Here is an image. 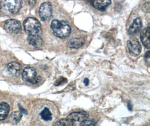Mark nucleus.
Here are the masks:
<instances>
[{"mask_svg":"<svg viewBox=\"0 0 150 126\" xmlns=\"http://www.w3.org/2000/svg\"><path fill=\"white\" fill-rule=\"evenodd\" d=\"M51 28L55 36L62 39L68 37L71 32L70 25L65 21L53 20L51 24Z\"/></svg>","mask_w":150,"mask_h":126,"instance_id":"obj_1","label":"nucleus"},{"mask_svg":"<svg viewBox=\"0 0 150 126\" xmlns=\"http://www.w3.org/2000/svg\"><path fill=\"white\" fill-rule=\"evenodd\" d=\"M22 6L21 1H1L0 9L6 15H13L18 13Z\"/></svg>","mask_w":150,"mask_h":126,"instance_id":"obj_2","label":"nucleus"},{"mask_svg":"<svg viewBox=\"0 0 150 126\" xmlns=\"http://www.w3.org/2000/svg\"><path fill=\"white\" fill-rule=\"evenodd\" d=\"M25 31L29 35H39L42 31L40 21L34 18H28L23 23Z\"/></svg>","mask_w":150,"mask_h":126,"instance_id":"obj_3","label":"nucleus"},{"mask_svg":"<svg viewBox=\"0 0 150 126\" xmlns=\"http://www.w3.org/2000/svg\"><path fill=\"white\" fill-rule=\"evenodd\" d=\"M4 27L5 30L10 33L17 34L21 31V22L15 19H9L5 22Z\"/></svg>","mask_w":150,"mask_h":126,"instance_id":"obj_4","label":"nucleus"},{"mask_svg":"<svg viewBox=\"0 0 150 126\" xmlns=\"http://www.w3.org/2000/svg\"><path fill=\"white\" fill-rule=\"evenodd\" d=\"M39 13L42 21L48 20L52 16V7L49 2H45L41 4L39 10Z\"/></svg>","mask_w":150,"mask_h":126,"instance_id":"obj_5","label":"nucleus"},{"mask_svg":"<svg viewBox=\"0 0 150 126\" xmlns=\"http://www.w3.org/2000/svg\"><path fill=\"white\" fill-rule=\"evenodd\" d=\"M127 46L130 54L133 56H138L142 49L141 46L137 39L134 37L130 38L127 42Z\"/></svg>","mask_w":150,"mask_h":126,"instance_id":"obj_6","label":"nucleus"},{"mask_svg":"<svg viewBox=\"0 0 150 126\" xmlns=\"http://www.w3.org/2000/svg\"><path fill=\"white\" fill-rule=\"evenodd\" d=\"M37 77V73L34 68L28 67L24 69L22 73V78L23 80L32 83Z\"/></svg>","mask_w":150,"mask_h":126,"instance_id":"obj_7","label":"nucleus"},{"mask_svg":"<svg viewBox=\"0 0 150 126\" xmlns=\"http://www.w3.org/2000/svg\"><path fill=\"white\" fill-rule=\"evenodd\" d=\"M88 114L84 112H73L70 114L68 116L67 118L71 120L73 122H82L88 118Z\"/></svg>","mask_w":150,"mask_h":126,"instance_id":"obj_8","label":"nucleus"},{"mask_svg":"<svg viewBox=\"0 0 150 126\" xmlns=\"http://www.w3.org/2000/svg\"><path fill=\"white\" fill-rule=\"evenodd\" d=\"M142 26V20L141 18H137L133 20L132 24L130 25L128 29V33L130 35H134L139 32Z\"/></svg>","mask_w":150,"mask_h":126,"instance_id":"obj_9","label":"nucleus"},{"mask_svg":"<svg viewBox=\"0 0 150 126\" xmlns=\"http://www.w3.org/2000/svg\"><path fill=\"white\" fill-rule=\"evenodd\" d=\"M110 0H96L91 1V4L96 9L100 11H105L111 4Z\"/></svg>","mask_w":150,"mask_h":126,"instance_id":"obj_10","label":"nucleus"},{"mask_svg":"<svg viewBox=\"0 0 150 126\" xmlns=\"http://www.w3.org/2000/svg\"><path fill=\"white\" fill-rule=\"evenodd\" d=\"M28 41L30 45L37 48L41 47L43 44V40L39 35H29Z\"/></svg>","mask_w":150,"mask_h":126,"instance_id":"obj_11","label":"nucleus"},{"mask_svg":"<svg viewBox=\"0 0 150 126\" xmlns=\"http://www.w3.org/2000/svg\"><path fill=\"white\" fill-rule=\"evenodd\" d=\"M150 27H148L144 29L141 33V41L143 45L148 49H149L150 47Z\"/></svg>","mask_w":150,"mask_h":126,"instance_id":"obj_12","label":"nucleus"},{"mask_svg":"<svg viewBox=\"0 0 150 126\" xmlns=\"http://www.w3.org/2000/svg\"><path fill=\"white\" fill-rule=\"evenodd\" d=\"M21 69V66L19 63L16 62H12L7 65L8 71L13 75H18Z\"/></svg>","mask_w":150,"mask_h":126,"instance_id":"obj_13","label":"nucleus"},{"mask_svg":"<svg viewBox=\"0 0 150 126\" xmlns=\"http://www.w3.org/2000/svg\"><path fill=\"white\" fill-rule=\"evenodd\" d=\"M10 106L6 103H0V120H5L10 112Z\"/></svg>","mask_w":150,"mask_h":126,"instance_id":"obj_14","label":"nucleus"},{"mask_svg":"<svg viewBox=\"0 0 150 126\" xmlns=\"http://www.w3.org/2000/svg\"><path fill=\"white\" fill-rule=\"evenodd\" d=\"M84 43V39L82 38H74L71 39L68 43V46L71 48L78 49L81 48Z\"/></svg>","mask_w":150,"mask_h":126,"instance_id":"obj_15","label":"nucleus"},{"mask_svg":"<svg viewBox=\"0 0 150 126\" xmlns=\"http://www.w3.org/2000/svg\"><path fill=\"white\" fill-rule=\"evenodd\" d=\"M41 118L45 121H51L52 120V114L47 107H45L40 113Z\"/></svg>","mask_w":150,"mask_h":126,"instance_id":"obj_16","label":"nucleus"},{"mask_svg":"<svg viewBox=\"0 0 150 126\" xmlns=\"http://www.w3.org/2000/svg\"><path fill=\"white\" fill-rule=\"evenodd\" d=\"M23 116V113L21 111H15L11 114L10 116V122L13 124H17L19 122Z\"/></svg>","mask_w":150,"mask_h":126,"instance_id":"obj_17","label":"nucleus"},{"mask_svg":"<svg viewBox=\"0 0 150 126\" xmlns=\"http://www.w3.org/2000/svg\"><path fill=\"white\" fill-rule=\"evenodd\" d=\"M74 122L68 118L62 119L57 122L54 126H73Z\"/></svg>","mask_w":150,"mask_h":126,"instance_id":"obj_18","label":"nucleus"},{"mask_svg":"<svg viewBox=\"0 0 150 126\" xmlns=\"http://www.w3.org/2000/svg\"><path fill=\"white\" fill-rule=\"evenodd\" d=\"M96 121L93 120H86L83 121L80 126H96Z\"/></svg>","mask_w":150,"mask_h":126,"instance_id":"obj_19","label":"nucleus"},{"mask_svg":"<svg viewBox=\"0 0 150 126\" xmlns=\"http://www.w3.org/2000/svg\"><path fill=\"white\" fill-rule=\"evenodd\" d=\"M67 82V79H65L63 77H61L60 78H59L55 82V85L57 86H60V85H62V84L66 83Z\"/></svg>","mask_w":150,"mask_h":126,"instance_id":"obj_20","label":"nucleus"},{"mask_svg":"<svg viewBox=\"0 0 150 126\" xmlns=\"http://www.w3.org/2000/svg\"><path fill=\"white\" fill-rule=\"evenodd\" d=\"M143 11L145 13H149L150 12V3L147 2L144 4L143 7H142Z\"/></svg>","mask_w":150,"mask_h":126,"instance_id":"obj_21","label":"nucleus"},{"mask_svg":"<svg viewBox=\"0 0 150 126\" xmlns=\"http://www.w3.org/2000/svg\"><path fill=\"white\" fill-rule=\"evenodd\" d=\"M128 109H129V111H131L132 110V105L130 103V101H129L128 103Z\"/></svg>","mask_w":150,"mask_h":126,"instance_id":"obj_22","label":"nucleus"},{"mask_svg":"<svg viewBox=\"0 0 150 126\" xmlns=\"http://www.w3.org/2000/svg\"><path fill=\"white\" fill-rule=\"evenodd\" d=\"M19 108H20V111H21V112L22 113H25V114H27V111H25V109H24L23 108H21V106L20 105H19Z\"/></svg>","mask_w":150,"mask_h":126,"instance_id":"obj_23","label":"nucleus"},{"mask_svg":"<svg viewBox=\"0 0 150 126\" xmlns=\"http://www.w3.org/2000/svg\"><path fill=\"white\" fill-rule=\"evenodd\" d=\"M83 82L84 83V84H85L86 86H87V85H88L89 84L88 79H87V78H86V79L84 80Z\"/></svg>","mask_w":150,"mask_h":126,"instance_id":"obj_24","label":"nucleus"},{"mask_svg":"<svg viewBox=\"0 0 150 126\" xmlns=\"http://www.w3.org/2000/svg\"><path fill=\"white\" fill-rule=\"evenodd\" d=\"M145 57L146 58H149L150 57V51H148L147 53L145 54Z\"/></svg>","mask_w":150,"mask_h":126,"instance_id":"obj_25","label":"nucleus"}]
</instances>
